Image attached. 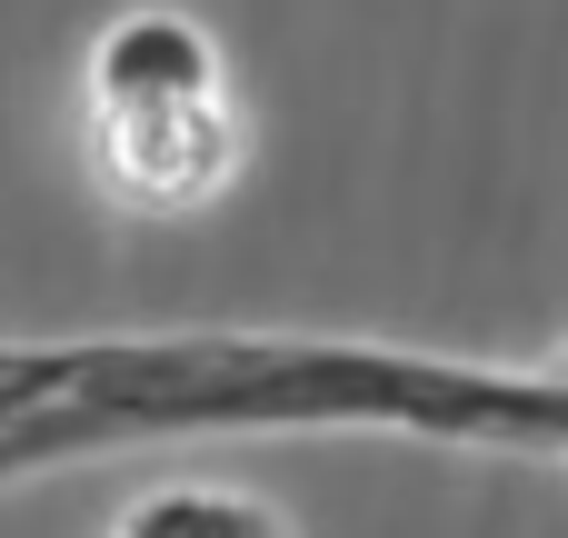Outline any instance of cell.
Listing matches in <instances>:
<instances>
[{
  "mask_svg": "<svg viewBox=\"0 0 568 538\" xmlns=\"http://www.w3.org/2000/svg\"><path fill=\"white\" fill-rule=\"evenodd\" d=\"M240 429H389L439 449L568 459V379L300 329H120L0 349V479Z\"/></svg>",
  "mask_w": 568,
  "mask_h": 538,
  "instance_id": "cell-1",
  "label": "cell"
},
{
  "mask_svg": "<svg viewBox=\"0 0 568 538\" xmlns=\"http://www.w3.org/2000/svg\"><path fill=\"white\" fill-rule=\"evenodd\" d=\"M90 170L120 210L180 220L240 180L230 60L190 10H120L90 40Z\"/></svg>",
  "mask_w": 568,
  "mask_h": 538,
  "instance_id": "cell-2",
  "label": "cell"
},
{
  "mask_svg": "<svg viewBox=\"0 0 568 538\" xmlns=\"http://www.w3.org/2000/svg\"><path fill=\"white\" fill-rule=\"evenodd\" d=\"M110 538H300L260 489H220V479H160V489H140Z\"/></svg>",
  "mask_w": 568,
  "mask_h": 538,
  "instance_id": "cell-3",
  "label": "cell"
},
{
  "mask_svg": "<svg viewBox=\"0 0 568 538\" xmlns=\"http://www.w3.org/2000/svg\"><path fill=\"white\" fill-rule=\"evenodd\" d=\"M549 369H559V379H568V349H559V359H549Z\"/></svg>",
  "mask_w": 568,
  "mask_h": 538,
  "instance_id": "cell-4",
  "label": "cell"
}]
</instances>
